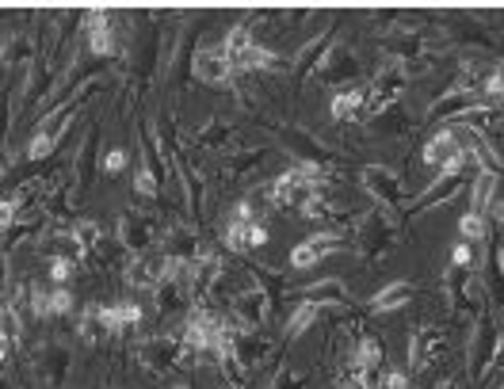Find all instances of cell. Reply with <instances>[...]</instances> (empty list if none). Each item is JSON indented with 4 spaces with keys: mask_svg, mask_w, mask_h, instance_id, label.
Listing matches in <instances>:
<instances>
[{
    "mask_svg": "<svg viewBox=\"0 0 504 389\" xmlns=\"http://www.w3.org/2000/svg\"><path fill=\"white\" fill-rule=\"evenodd\" d=\"M405 65H386V69L375 73V80L367 85V107H363V122H379L386 111H394V104L401 100L405 92Z\"/></svg>",
    "mask_w": 504,
    "mask_h": 389,
    "instance_id": "obj_1",
    "label": "cell"
},
{
    "mask_svg": "<svg viewBox=\"0 0 504 389\" xmlns=\"http://www.w3.org/2000/svg\"><path fill=\"white\" fill-rule=\"evenodd\" d=\"M360 184H363V191L375 199L379 206H401L405 203V184H401V176L394 172V168H386V165H367L363 172H360Z\"/></svg>",
    "mask_w": 504,
    "mask_h": 389,
    "instance_id": "obj_2",
    "label": "cell"
},
{
    "mask_svg": "<svg viewBox=\"0 0 504 389\" xmlns=\"http://www.w3.org/2000/svg\"><path fill=\"white\" fill-rule=\"evenodd\" d=\"M180 351H184V336H153L138 355H142V366L150 375L165 378L172 370H180Z\"/></svg>",
    "mask_w": 504,
    "mask_h": 389,
    "instance_id": "obj_3",
    "label": "cell"
},
{
    "mask_svg": "<svg viewBox=\"0 0 504 389\" xmlns=\"http://www.w3.org/2000/svg\"><path fill=\"white\" fill-rule=\"evenodd\" d=\"M271 305H275V298L264 290V283L249 286V290H241V294L234 298V321L241 324V329L256 332V329H264V321L271 317Z\"/></svg>",
    "mask_w": 504,
    "mask_h": 389,
    "instance_id": "obj_4",
    "label": "cell"
},
{
    "mask_svg": "<svg viewBox=\"0 0 504 389\" xmlns=\"http://www.w3.org/2000/svg\"><path fill=\"white\" fill-rule=\"evenodd\" d=\"M447 348V332L444 329H432V324H425V329H417L413 339H409V370H428L435 359L444 355Z\"/></svg>",
    "mask_w": 504,
    "mask_h": 389,
    "instance_id": "obj_5",
    "label": "cell"
},
{
    "mask_svg": "<svg viewBox=\"0 0 504 389\" xmlns=\"http://www.w3.org/2000/svg\"><path fill=\"white\" fill-rule=\"evenodd\" d=\"M389 237H394V225H389V218L382 214V210L367 214V218L360 222V233H355V240H360V252L371 259V264H375L379 256H386Z\"/></svg>",
    "mask_w": 504,
    "mask_h": 389,
    "instance_id": "obj_6",
    "label": "cell"
},
{
    "mask_svg": "<svg viewBox=\"0 0 504 389\" xmlns=\"http://www.w3.org/2000/svg\"><path fill=\"white\" fill-rule=\"evenodd\" d=\"M344 249V240H340V233H317L310 240H302V245L290 249V267L295 271H306V267H317L329 252H340Z\"/></svg>",
    "mask_w": 504,
    "mask_h": 389,
    "instance_id": "obj_7",
    "label": "cell"
},
{
    "mask_svg": "<svg viewBox=\"0 0 504 389\" xmlns=\"http://www.w3.org/2000/svg\"><path fill=\"white\" fill-rule=\"evenodd\" d=\"M119 237L130 252H145L157 240V222L150 214H138V210H126L119 218Z\"/></svg>",
    "mask_w": 504,
    "mask_h": 389,
    "instance_id": "obj_8",
    "label": "cell"
},
{
    "mask_svg": "<svg viewBox=\"0 0 504 389\" xmlns=\"http://www.w3.org/2000/svg\"><path fill=\"white\" fill-rule=\"evenodd\" d=\"M459 153H463V138H459V130L444 126V130H435V134L425 141V149H420V160H425V165H432V168H444L447 160H454Z\"/></svg>",
    "mask_w": 504,
    "mask_h": 389,
    "instance_id": "obj_9",
    "label": "cell"
},
{
    "mask_svg": "<svg viewBox=\"0 0 504 389\" xmlns=\"http://www.w3.org/2000/svg\"><path fill=\"white\" fill-rule=\"evenodd\" d=\"M237 69H234V61L230 54L222 50V46H215V50H199L195 54V77L203 80V85H225Z\"/></svg>",
    "mask_w": 504,
    "mask_h": 389,
    "instance_id": "obj_10",
    "label": "cell"
},
{
    "mask_svg": "<svg viewBox=\"0 0 504 389\" xmlns=\"http://www.w3.org/2000/svg\"><path fill=\"white\" fill-rule=\"evenodd\" d=\"M474 107H481V100H478V92H470V88H463V85H454L447 95H440L432 107H428V119L435 122V119H463L466 111H474Z\"/></svg>",
    "mask_w": 504,
    "mask_h": 389,
    "instance_id": "obj_11",
    "label": "cell"
},
{
    "mask_svg": "<svg viewBox=\"0 0 504 389\" xmlns=\"http://www.w3.org/2000/svg\"><path fill=\"white\" fill-rule=\"evenodd\" d=\"M85 39L96 58L115 54V27H111L107 12H85Z\"/></svg>",
    "mask_w": 504,
    "mask_h": 389,
    "instance_id": "obj_12",
    "label": "cell"
},
{
    "mask_svg": "<svg viewBox=\"0 0 504 389\" xmlns=\"http://www.w3.org/2000/svg\"><path fill=\"white\" fill-rule=\"evenodd\" d=\"M336 31H340V27H333L329 35H317L310 46H302V54H298V61H295V80H302V77H310V73H317V69H321L325 58H329V54L336 50V46H333Z\"/></svg>",
    "mask_w": 504,
    "mask_h": 389,
    "instance_id": "obj_13",
    "label": "cell"
},
{
    "mask_svg": "<svg viewBox=\"0 0 504 389\" xmlns=\"http://www.w3.org/2000/svg\"><path fill=\"white\" fill-rule=\"evenodd\" d=\"M363 107H367V88H340L333 92V104H329V115L336 122H352V119H363Z\"/></svg>",
    "mask_w": 504,
    "mask_h": 389,
    "instance_id": "obj_14",
    "label": "cell"
},
{
    "mask_svg": "<svg viewBox=\"0 0 504 389\" xmlns=\"http://www.w3.org/2000/svg\"><path fill=\"white\" fill-rule=\"evenodd\" d=\"M413 298H417V286L405 283V279H398V283L382 286L367 305H371V313H394V310H401V305H409Z\"/></svg>",
    "mask_w": 504,
    "mask_h": 389,
    "instance_id": "obj_15",
    "label": "cell"
},
{
    "mask_svg": "<svg viewBox=\"0 0 504 389\" xmlns=\"http://www.w3.org/2000/svg\"><path fill=\"white\" fill-rule=\"evenodd\" d=\"M165 256H169V259H176L180 267H191L195 259H203L206 252H203V245H199V237H195V230H176V233L169 237Z\"/></svg>",
    "mask_w": 504,
    "mask_h": 389,
    "instance_id": "obj_16",
    "label": "cell"
},
{
    "mask_svg": "<svg viewBox=\"0 0 504 389\" xmlns=\"http://www.w3.org/2000/svg\"><path fill=\"white\" fill-rule=\"evenodd\" d=\"M302 302H314V305H348V286L340 279H321V283H310L302 290Z\"/></svg>",
    "mask_w": 504,
    "mask_h": 389,
    "instance_id": "obj_17",
    "label": "cell"
},
{
    "mask_svg": "<svg viewBox=\"0 0 504 389\" xmlns=\"http://www.w3.org/2000/svg\"><path fill=\"white\" fill-rule=\"evenodd\" d=\"M234 141H237V134H234V126L225 119H206L199 126V134H195V145H203V149H225V145H234Z\"/></svg>",
    "mask_w": 504,
    "mask_h": 389,
    "instance_id": "obj_18",
    "label": "cell"
},
{
    "mask_svg": "<svg viewBox=\"0 0 504 389\" xmlns=\"http://www.w3.org/2000/svg\"><path fill=\"white\" fill-rule=\"evenodd\" d=\"M493 191H497V172L493 168H478L474 187H470V210H474V214H490L493 210Z\"/></svg>",
    "mask_w": 504,
    "mask_h": 389,
    "instance_id": "obj_19",
    "label": "cell"
},
{
    "mask_svg": "<svg viewBox=\"0 0 504 389\" xmlns=\"http://www.w3.org/2000/svg\"><path fill=\"white\" fill-rule=\"evenodd\" d=\"M317 77L325 80V85H340V80L355 77V58L348 50H333L329 58H325L321 69H317Z\"/></svg>",
    "mask_w": 504,
    "mask_h": 389,
    "instance_id": "obj_20",
    "label": "cell"
},
{
    "mask_svg": "<svg viewBox=\"0 0 504 389\" xmlns=\"http://www.w3.org/2000/svg\"><path fill=\"white\" fill-rule=\"evenodd\" d=\"M275 65H279V54L268 50V46H260V42H252L249 50L234 61V69L237 73H249V69H275Z\"/></svg>",
    "mask_w": 504,
    "mask_h": 389,
    "instance_id": "obj_21",
    "label": "cell"
},
{
    "mask_svg": "<svg viewBox=\"0 0 504 389\" xmlns=\"http://www.w3.org/2000/svg\"><path fill=\"white\" fill-rule=\"evenodd\" d=\"M321 317V305H314V302H298L295 305V313H290V321H287V339H298V336H306V329Z\"/></svg>",
    "mask_w": 504,
    "mask_h": 389,
    "instance_id": "obj_22",
    "label": "cell"
},
{
    "mask_svg": "<svg viewBox=\"0 0 504 389\" xmlns=\"http://www.w3.org/2000/svg\"><path fill=\"white\" fill-rule=\"evenodd\" d=\"M352 355H355V359H360L363 366H371V370H382V363H386V359H382V344H379L375 336H367V332L355 339V351H352Z\"/></svg>",
    "mask_w": 504,
    "mask_h": 389,
    "instance_id": "obj_23",
    "label": "cell"
},
{
    "mask_svg": "<svg viewBox=\"0 0 504 389\" xmlns=\"http://www.w3.org/2000/svg\"><path fill=\"white\" fill-rule=\"evenodd\" d=\"M134 194H142V199H157L160 194V184H157V172L150 160H138V168H134Z\"/></svg>",
    "mask_w": 504,
    "mask_h": 389,
    "instance_id": "obj_24",
    "label": "cell"
},
{
    "mask_svg": "<svg viewBox=\"0 0 504 389\" xmlns=\"http://www.w3.org/2000/svg\"><path fill=\"white\" fill-rule=\"evenodd\" d=\"M249 46H252V35H249V27H245V23H234V27H230V35L222 39V50L230 54V61H237L241 54L249 50Z\"/></svg>",
    "mask_w": 504,
    "mask_h": 389,
    "instance_id": "obj_25",
    "label": "cell"
},
{
    "mask_svg": "<svg viewBox=\"0 0 504 389\" xmlns=\"http://www.w3.org/2000/svg\"><path fill=\"white\" fill-rule=\"evenodd\" d=\"M459 233H463V240L466 245H485V237H490V230H485V214H463V222H459Z\"/></svg>",
    "mask_w": 504,
    "mask_h": 389,
    "instance_id": "obj_26",
    "label": "cell"
},
{
    "mask_svg": "<svg viewBox=\"0 0 504 389\" xmlns=\"http://www.w3.org/2000/svg\"><path fill=\"white\" fill-rule=\"evenodd\" d=\"M264 149H249V153H237L234 160H230V165H225V172H230L234 176V180H245V176L256 168V165H264Z\"/></svg>",
    "mask_w": 504,
    "mask_h": 389,
    "instance_id": "obj_27",
    "label": "cell"
},
{
    "mask_svg": "<svg viewBox=\"0 0 504 389\" xmlns=\"http://www.w3.org/2000/svg\"><path fill=\"white\" fill-rule=\"evenodd\" d=\"M77 275V259L73 256H50V279L58 283V286H65Z\"/></svg>",
    "mask_w": 504,
    "mask_h": 389,
    "instance_id": "obj_28",
    "label": "cell"
},
{
    "mask_svg": "<svg viewBox=\"0 0 504 389\" xmlns=\"http://www.w3.org/2000/svg\"><path fill=\"white\" fill-rule=\"evenodd\" d=\"M100 321L107 332H126V317H123V302H111V305H100Z\"/></svg>",
    "mask_w": 504,
    "mask_h": 389,
    "instance_id": "obj_29",
    "label": "cell"
},
{
    "mask_svg": "<svg viewBox=\"0 0 504 389\" xmlns=\"http://www.w3.org/2000/svg\"><path fill=\"white\" fill-rule=\"evenodd\" d=\"M306 382H310V375H306V370H295V366H283V370H279V378L271 382V389H302Z\"/></svg>",
    "mask_w": 504,
    "mask_h": 389,
    "instance_id": "obj_30",
    "label": "cell"
},
{
    "mask_svg": "<svg viewBox=\"0 0 504 389\" xmlns=\"http://www.w3.org/2000/svg\"><path fill=\"white\" fill-rule=\"evenodd\" d=\"M77 240H80V245H85L88 252L96 249V245H100V240H104V230H100V225H96V222H77Z\"/></svg>",
    "mask_w": 504,
    "mask_h": 389,
    "instance_id": "obj_31",
    "label": "cell"
},
{
    "mask_svg": "<svg viewBox=\"0 0 504 389\" xmlns=\"http://www.w3.org/2000/svg\"><path fill=\"white\" fill-rule=\"evenodd\" d=\"M31 310H35L39 321H50V317H54V310H50V290L31 286Z\"/></svg>",
    "mask_w": 504,
    "mask_h": 389,
    "instance_id": "obj_32",
    "label": "cell"
},
{
    "mask_svg": "<svg viewBox=\"0 0 504 389\" xmlns=\"http://www.w3.org/2000/svg\"><path fill=\"white\" fill-rule=\"evenodd\" d=\"M73 294H69V286H54L50 290V310H54V317H61V313H73Z\"/></svg>",
    "mask_w": 504,
    "mask_h": 389,
    "instance_id": "obj_33",
    "label": "cell"
},
{
    "mask_svg": "<svg viewBox=\"0 0 504 389\" xmlns=\"http://www.w3.org/2000/svg\"><path fill=\"white\" fill-rule=\"evenodd\" d=\"M451 267H463V271L474 267V249H470L466 240H463V245H454V249H451Z\"/></svg>",
    "mask_w": 504,
    "mask_h": 389,
    "instance_id": "obj_34",
    "label": "cell"
},
{
    "mask_svg": "<svg viewBox=\"0 0 504 389\" xmlns=\"http://www.w3.org/2000/svg\"><path fill=\"white\" fill-rule=\"evenodd\" d=\"M382 389H409V375H405V370L386 366L382 370Z\"/></svg>",
    "mask_w": 504,
    "mask_h": 389,
    "instance_id": "obj_35",
    "label": "cell"
},
{
    "mask_svg": "<svg viewBox=\"0 0 504 389\" xmlns=\"http://www.w3.org/2000/svg\"><path fill=\"white\" fill-rule=\"evenodd\" d=\"M245 240H249V249H264L268 245V225L264 222H249Z\"/></svg>",
    "mask_w": 504,
    "mask_h": 389,
    "instance_id": "obj_36",
    "label": "cell"
},
{
    "mask_svg": "<svg viewBox=\"0 0 504 389\" xmlns=\"http://www.w3.org/2000/svg\"><path fill=\"white\" fill-rule=\"evenodd\" d=\"M123 168H126V153H123V149H107V153H104V172H107V176H119Z\"/></svg>",
    "mask_w": 504,
    "mask_h": 389,
    "instance_id": "obj_37",
    "label": "cell"
},
{
    "mask_svg": "<svg viewBox=\"0 0 504 389\" xmlns=\"http://www.w3.org/2000/svg\"><path fill=\"white\" fill-rule=\"evenodd\" d=\"M123 317H126V329H138V324H142V305L138 302H123Z\"/></svg>",
    "mask_w": 504,
    "mask_h": 389,
    "instance_id": "obj_38",
    "label": "cell"
},
{
    "mask_svg": "<svg viewBox=\"0 0 504 389\" xmlns=\"http://www.w3.org/2000/svg\"><path fill=\"white\" fill-rule=\"evenodd\" d=\"M234 222H256V218H252V203H249V199H241V203L234 206Z\"/></svg>",
    "mask_w": 504,
    "mask_h": 389,
    "instance_id": "obj_39",
    "label": "cell"
},
{
    "mask_svg": "<svg viewBox=\"0 0 504 389\" xmlns=\"http://www.w3.org/2000/svg\"><path fill=\"white\" fill-rule=\"evenodd\" d=\"M497 366H504V332H500V339H497V351H493V370Z\"/></svg>",
    "mask_w": 504,
    "mask_h": 389,
    "instance_id": "obj_40",
    "label": "cell"
},
{
    "mask_svg": "<svg viewBox=\"0 0 504 389\" xmlns=\"http://www.w3.org/2000/svg\"><path fill=\"white\" fill-rule=\"evenodd\" d=\"M490 214H493V218L504 225V199H500V203H493V210H490Z\"/></svg>",
    "mask_w": 504,
    "mask_h": 389,
    "instance_id": "obj_41",
    "label": "cell"
},
{
    "mask_svg": "<svg viewBox=\"0 0 504 389\" xmlns=\"http://www.w3.org/2000/svg\"><path fill=\"white\" fill-rule=\"evenodd\" d=\"M497 271H500V279H504V245L497 249Z\"/></svg>",
    "mask_w": 504,
    "mask_h": 389,
    "instance_id": "obj_42",
    "label": "cell"
},
{
    "mask_svg": "<svg viewBox=\"0 0 504 389\" xmlns=\"http://www.w3.org/2000/svg\"><path fill=\"white\" fill-rule=\"evenodd\" d=\"M435 389H459V385H454V382L447 378V382H440V385H435Z\"/></svg>",
    "mask_w": 504,
    "mask_h": 389,
    "instance_id": "obj_43",
    "label": "cell"
},
{
    "mask_svg": "<svg viewBox=\"0 0 504 389\" xmlns=\"http://www.w3.org/2000/svg\"><path fill=\"white\" fill-rule=\"evenodd\" d=\"M172 389H188V385H172Z\"/></svg>",
    "mask_w": 504,
    "mask_h": 389,
    "instance_id": "obj_44",
    "label": "cell"
},
{
    "mask_svg": "<svg viewBox=\"0 0 504 389\" xmlns=\"http://www.w3.org/2000/svg\"><path fill=\"white\" fill-rule=\"evenodd\" d=\"M225 389H241V385H225Z\"/></svg>",
    "mask_w": 504,
    "mask_h": 389,
    "instance_id": "obj_45",
    "label": "cell"
}]
</instances>
